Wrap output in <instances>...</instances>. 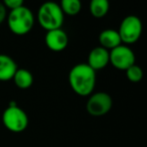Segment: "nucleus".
I'll return each instance as SVG.
<instances>
[{"label": "nucleus", "mask_w": 147, "mask_h": 147, "mask_svg": "<svg viewBox=\"0 0 147 147\" xmlns=\"http://www.w3.org/2000/svg\"><path fill=\"white\" fill-rule=\"evenodd\" d=\"M112 98L105 92L91 94L86 103V110L91 116L100 117L108 113L112 108Z\"/></svg>", "instance_id": "obj_7"}, {"label": "nucleus", "mask_w": 147, "mask_h": 147, "mask_svg": "<svg viewBox=\"0 0 147 147\" xmlns=\"http://www.w3.org/2000/svg\"><path fill=\"white\" fill-rule=\"evenodd\" d=\"M2 121L9 131L14 133L23 132L28 126V116L26 112L20 107L8 106L2 115Z\"/></svg>", "instance_id": "obj_4"}, {"label": "nucleus", "mask_w": 147, "mask_h": 147, "mask_svg": "<svg viewBox=\"0 0 147 147\" xmlns=\"http://www.w3.org/2000/svg\"><path fill=\"white\" fill-rule=\"evenodd\" d=\"M126 77L131 83H139L143 78V70L137 65H133L126 70Z\"/></svg>", "instance_id": "obj_15"}, {"label": "nucleus", "mask_w": 147, "mask_h": 147, "mask_svg": "<svg viewBox=\"0 0 147 147\" xmlns=\"http://www.w3.org/2000/svg\"><path fill=\"white\" fill-rule=\"evenodd\" d=\"M142 21L136 15H128L121 21L117 30L121 38V42L126 44L135 43L142 34Z\"/></svg>", "instance_id": "obj_5"}, {"label": "nucleus", "mask_w": 147, "mask_h": 147, "mask_svg": "<svg viewBox=\"0 0 147 147\" xmlns=\"http://www.w3.org/2000/svg\"><path fill=\"white\" fill-rule=\"evenodd\" d=\"M64 14L67 15H76L81 10V2L79 0H62L59 4Z\"/></svg>", "instance_id": "obj_14"}, {"label": "nucleus", "mask_w": 147, "mask_h": 147, "mask_svg": "<svg viewBox=\"0 0 147 147\" xmlns=\"http://www.w3.org/2000/svg\"><path fill=\"white\" fill-rule=\"evenodd\" d=\"M34 15L26 6H21L17 9L10 10L7 17L9 29L16 36L27 34L34 25Z\"/></svg>", "instance_id": "obj_3"}, {"label": "nucleus", "mask_w": 147, "mask_h": 147, "mask_svg": "<svg viewBox=\"0 0 147 147\" xmlns=\"http://www.w3.org/2000/svg\"><path fill=\"white\" fill-rule=\"evenodd\" d=\"M68 81L71 89L79 96H90L96 85V73L87 64H77L69 72Z\"/></svg>", "instance_id": "obj_1"}, {"label": "nucleus", "mask_w": 147, "mask_h": 147, "mask_svg": "<svg viewBox=\"0 0 147 147\" xmlns=\"http://www.w3.org/2000/svg\"><path fill=\"white\" fill-rule=\"evenodd\" d=\"M37 20L39 24L47 31L61 28L64 21V13L56 2H45L37 11Z\"/></svg>", "instance_id": "obj_2"}, {"label": "nucleus", "mask_w": 147, "mask_h": 147, "mask_svg": "<svg viewBox=\"0 0 147 147\" xmlns=\"http://www.w3.org/2000/svg\"><path fill=\"white\" fill-rule=\"evenodd\" d=\"M109 64V51L101 46H96L89 53L87 65L94 70H102Z\"/></svg>", "instance_id": "obj_9"}, {"label": "nucleus", "mask_w": 147, "mask_h": 147, "mask_svg": "<svg viewBox=\"0 0 147 147\" xmlns=\"http://www.w3.org/2000/svg\"><path fill=\"white\" fill-rule=\"evenodd\" d=\"M99 43L100 46L107 51L115 49L118 45L122 44L121 38L117 30L115 29H104L99 34Z\"/></svg>", "instance_id": "obj_11"}, {"label": "nucleus", "mask_w": 147, "mask_h": 147, "mask_svg": "<svg viewBox=\"0 0 147 147\" xmlns=\"http://www.w3.org/2000/svg\"><path fill=\"white\" fill-rule=\"evenodd\" d=\"M109 2L107 0H92L89 4V10L93 17L102 18L109 11Z\"/></svg>", "instance_id": "obj_13"}, {"label": "nucleus", "mask_w": 147, "mask_h": 147, "mask_svg": "<svg viewBox=\"0 0 147 147\" xmlns=\"http://www.w3.org/2000/svg\"><path fill=\"white\" fill-rule=\"evenodd\" d=\"M5 17H6V8L4 6V4L0 2V24L3 22Z\"/></svg>", "instance_id": "obj_17"}, {"label": "nucleus", "mask_w": 147, "mask_h": 147, "mask_svg": "<svg viewBox=\"0 0 147 147\" xmlns=\"http://www.w3.org/2000/svg\"><path fill=\"white\" fill-rule=\"evenodd\" d=\"M17 70V64L11 57L0 53V81L6 82L13 79Z\"/></svg>", "instance_id": "obj_10"}, {"label": "nucleus", "mask_w": 147, "mask_h": 147, "mask_svg": "<svg viewBox=\"0 0 147 147\" xmlns=\"http://www.w3.org/2000/svg\"><path fill=\"white\" fill-rule=\"evenodd\" d=\"M45 43L50 51H62L68 44V36L62 28L49 30L45 34Z\"/></svg>", "instance_id": "obj_8"}, {"label": "nucleus", "mask_w": 147, "mask_h": 147, "mask_svg": "<svg viewBox=\"0 0 147 147\" xmlns=\"http://www.w3.org/2000/svg\"><path fill=\"white\" fill-rule=\"evenodd\" d=\"M5 8H9L10 10L17 9V8L23 6V1L22 0H5L3 2Z\"/></svg>", "instance_id": "obj_16"}, {"label": "nucleus", "mask_w": 147, "mask_h": 147, "mask_svg": "<svg viewBox=\"0 0 147 147\" xmlns=\"http://www.w3.org/2000/svg\"><path fill=\"white\" fill-rule=\"evenodd\" d=\"M13 82L19 89L25 90L32 86L33 84V76L28 70L18 69L13 77Z\"/></svg>", "instance_id": "obj_12"}, {"label": "nucleus", "mask_w": 147, "mask_h": 147, "mask_svg": "<svg viewBox=\"0 0 147 147\" xmlns=\"http://www.w3.org/2000/svg\"><path fill=\"white\" fill-rule=\"evenodd\" d=\"M109 63L115 69L126 71L135 65V53L128 45L120 44L109 51Z\"/></svg>", "instance_id": "obj_6"}]
</instances>
